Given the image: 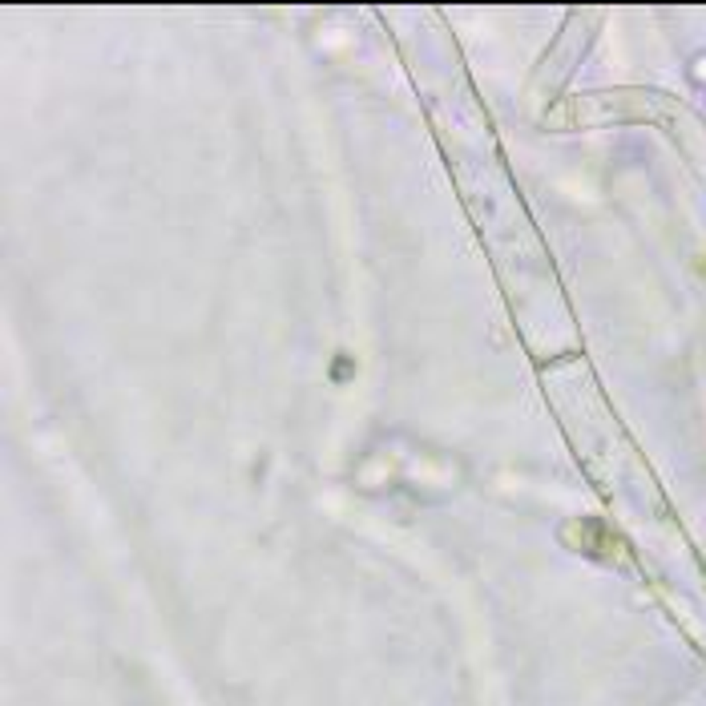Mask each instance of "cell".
Instances as JSON below:
<instances>
[{"mask_svg":"<svg viewBox=\"0 0 706 706\" xmlns=\"http://www.w3.org/2000/svg\"><path fill=\"white\" fill-rule=\"evenodd\" d=\"M343 375H351V360L339 355V360H335V380H343Z\"/></svg>","mask_w":706,"mask_h":706,"instance_id":"cell-1","label":"cell"}]
</instances>
